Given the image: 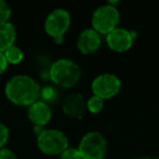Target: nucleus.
Wrapping results in <instances>:
<instances>
[{
    "instance_id": "f257e3e1",
    "label": "nucleus",
    "mask_w": 159,
    "mask_h": 159,
    "mask_svg": "<svg viewBox=\"0 0 159 159\" xmlns=\"http://www.w3.org/2000/svg\"><path fill=\"white\" fill-rule=\"evenodd\" d=\"M6 97L16 106L30 107L38 100L40 87L32 76L18 74L10 77L5 86Z\"/></svg>"
},
{
    "instance_id": "f03ea898",
    "label": "nucleus",
    "mask_w": 159,
    "mask_h": 159,
    "mask_svg": "<svg viewBox=\"0 0 159 159\" xmlns=\"http://www.w3.org/2000/svg\"><path fill=\"white\" fill-rule=\"evenodd\" d=\"M81 68L75 61L68 58L58 59L51 64L49 76L56 85L60 87H72L81 77Z\"/></svg>"
},
{
    "instance_id": "7ed1b4c3",
    "label": "nucleus",
    "mask_w": 159,
    "mask_h": 159,
    "mask_svg": "<svg viewBox=\"0 0 159 159\" xmlns=\"http://www.w3.org/2000/svg\"><path fill=\"white\" fill-rule=\"evenodd\" d=\"M77 149L82 159H104L108 149V143L100 132L91 131L81 139Z\"/></svg>"
},
{
    "instance_id": "20e7f679",
    "label": "nucleus",
    "mask_w": 159,
    "mask_h": 159,
    "mask_svg": "<svg viewBox=\"0 0 159 159\" xmlns=\"http://www.w3.org/2000/svg\"><path fill=\"white\" fill-rule=\"evenodd\" d=\"M120 21V13L118 9L111 3L99 6L94 11L92 16V26L99 34H109L117 29Z\"/></svg>"
},
{
    "instance_id": "39448f33",
    "label": "nucleus",
    "mask_w": 159,
    "mask_h": 159,
    "mask_svg": "<svg viewBox=\"0 0 159 159\" xmlns=\"http://www.w3.org/2000/svg\"><path fill=\"white\" fill-rule=\"evenodd\" d=\"M37 145L44 154L60 155L69 147V139L62 131L47 129L37 135Z\"/></svg>"
},
{
    "instance_id": "423d86ee",
    "label": "nucleus",
    "mask_w": 159,
    "mask_h": 159,
    "mask_svg": "<svg viewBox=\"0 0 159 159\" xmlns=\"http://www.w3.org/2000/svg\"><path fill=\"white\" fill-rule=\"evenodd\" d=\"M121 89V81L113 73H102L92 82V92L95 96L108 99L116 96Z\"/></svg>"
},
{
    "instance_id": "0eeeda50",
    "label": "nucleus",
    "mask_w": 159,
    "mask_h": 159,
    "mask_svg": "<svg viewBox=\"0 0 159 159\" xmlns=\"http://www.w3.org/2000/svg\"><path fill=\"white\" fill-rule=\"evenodd\" d=\"M71 24V16L69 11L62 8L52 10L45 20V31L53 39L63 37Z\"/></svg>"
},
{
    "instance_id": "6e6552de",
    "label": "nucleus",
    "mask_w": 159,
    "mask_h": 159,
    "mask_svg": "<svg viewBox=\"0 0 159 159\" xmlns=\"http://www.w3.org/2000/svg\"><path fill=\"white\" fill-rule=\"evenodd\" d=\"M133 36L131 31L121 27H117L109 34H107V44L109 48L117 52H123L132 47L133 45Z\"/></svg>"
},
{
    "instance_id": "1a4fd4ad",
    "label": "nucleus",
    "mask_w": 159,
    "mask_h": 159,
    "mask_svg": "<svg viewBox=\"0 0 159 159\" xmlns=\"http://www.w3.org/2000/svg\"><path fill=\"white\" fill-rule=\"evenodd\" d=\"M62 110L69 117L81 119L86 110V102L84 96L79 92L68 94L62 102Z\"/></svg>"
},
{
    "instance_id": "9d476101",
    "label": "nucleus",
    "mask_w": 159,
    "mask_h": 159,
    "mask_svg": "<svg viewBox=\"0 0 159 159\" xmlns=\"http://www.w3.org/2000/svg\"><path fill=\"white\" fill-rule=\"evenodd\" d=\"M102 45V37L93 27L83 30L77 37V48L84 55L95 52Z\"/></svg>"
},
{
    "instance_id": "9b49d317",
    "label": "nucleus",
    "mask_w": 159,
    "mask_h": 159,
    "mask_svg": "<svg viewBox=\"0 0 159 159\" xmlns=\"http://www.w3.org/2000/svg\"><path fill=\"white\" fill-rule=\"evenodd\" d=\"M27 116L32 123L38 128L46 125L51 119V109L45 102L37 100L29 107Z\"/></svg>"
},
{
    "instance_id": "f8f14e48",
    "label": "nucleus",
    "mask_w": 159,
    "mask_h": 159,
    "mask_svg": "<svg viewBox=\"0 0 159 159\" xmlns=\"http://www.w3.org/2000/svg\"><path fill=\"white\" fill-rule=\"evenodd\" d=\"M16 29L11 22L0 23V52H5L8 48L16 45Z\"/></svg>"
},
{
    "instance_id": "ddd939ff",
    "label": "nucleus",
    "mask_w": 159,
    "mask_h": 159,
    "mask_svg": "<svg viewBox=\"0 0 159 159\" xmlns=\"http://www.w3.org/2000/svg\"><path fill=\"white\" fill-rule=\"evenodd\" d=\"M6 59H7L9 64H19L22 62L23 58H24V53H23L22 49L16 45H13L10 48L3 52Z\"/></svg>"
},
{
    "instance_id": "4468645a",
    "label": "nucleus",
    "mask_w": 159,
    "mask_h": 159,
    "mask_svg": "<svg viewBox=\"0 0 159 159\" xmlns=\"http://www.w3.org/2000/svg\"><path fill=\"white\" fill-rule=\"evenodd\" d=\"M105 105V100L102 98L98 97V96L93 95L89 97L86 102V109L91 113H98L102 110Z\"/></svg>"
},
{
    "instance_id": "2eb2a0df",
    "label": "nucleus",
    "mask_w": 159,
    "mask_h": 159,
    "mask_svg": "<svg viewBox=\"0 0 159 159\" xmlns=\"http://www.w3.org/2000/svg\"><path fill=\"white\" fill-rule=\"evenodd\" d=\"M12 10L5 0H0V23L9 22L11 18Z\"/></svg>"
},
{
    "instance_id": "dca6fc26",
    "label": "nucleus",
    "mask_w": 159,
    "mask_h": 159,
    "mask_svg": "<svg viewBox=\"0 0 159 159\" xmlns=\"http://www.w3.org/2000/svg\"><path fill=\"white\" fill-rule=\"evenodd\" d=\"M60 159H82L77 147H68L60 154Z\"/></svg>"
},
{
    "instance_id": "f3484780",
    "label": "nucleus",
    "mask_w": 159,
    "mask_h": 159,
    "mask_svg": "<svg viewBox=\"0 0 159 159\" xmlns=\"http://www.w3.org/2000/svg\"><path fill=\"white\" fill-rule=\"evenodd\" d=\"M9 135H10L9 128L3 122L0 121V149L5 147L6 144L8 143Z\"/></svg>"
},
{
    "instance_id": "a211bd4d",
    "label": "nucleus",
    "mask_w": 159,
    "mask_h": 159,
    "mask_svg": "<svg viewBox=\"0 0 159 159\" xmlns=\"http://www.w3.org/2000/svg\"><path fill=\"white\" fill-rule=\"evenodd\" d=\"M0 159H18V157L13 150L3 147L0 149Z\"/></svg>"
},
{
    "instance_id": "6ab92c4d",
    "label": "nucleus",
    "mask_w": 159,
    "mask_h": 159,
    "mask_svg": "<svg viewBox=\"0 0 159 159\" xmlns=\"http://www.w3.org/2000/svg\"><path fill=\"white\" fill-rule=\"evenodd\" d=\"M8 64L9 63H8L3 52H0V75L2 74V73H5V71L8 68Z\"/></svg>"
},
{
    "instance_id": "aec40b11",
    "label": "nucleus",
    "mask_w": 159,
    "mask_h": 159,
    "mask_svg": "<svg viewBox=\"0 0 159 159\" xmlns=\"http://www.w3.org/2000/svg\"><path fill=\"white\" fill-rule=\"evenodd\" d=\"M136 159H150V158H147V157H145V158H143V157H142V158H136Z\"/></svg>"
},
{
    "instance_id": "412c9836",
    "label": "nucleus",
    "mask_w": 159,
    "mask_h": 159,
    "mask_svg": "<svg viewBox=\"0 0 159 159\" xmlns=\"http://www.w3.org/2000/svg\"><path fill=\"white\" fill-rule=\"evenodd\" d=\"M155 159H159V157H157V158H155Z\"/></svg>"
}]
</instances>
